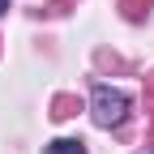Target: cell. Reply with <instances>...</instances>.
<instances>
[{
  "label": "cell",
  "mask_w": 154,
  "mask_h": 154,
  "mask_svg": "<svg viewBox=\"0 0 154 154\" xmlns=\"http://www.w3.org/2000/svg\"><path fill=\"white\" fill-rule=\"evenodd\" d=\"M90 116H94V124H99V128L124 124V116H128V94L99 82V86H94V94H90Z\"/></svg>",
  "instance_id": "6da1fadb"
},
{
  "label": "cell",
  "mask_w": 154,
  "mask_h": 154,
  "mask_svg": "<svg viewBox=\"0 0 154 154\" xmlns=\"http://www.w3.org/2000/svg\"><path fill=\"white\" fill-rule=\"evenodd\" d=\"M77 111H82V99H77V94H56L51 99V120H69Z\"/></svg>",
  "instance_id": "7a4b0ae2"
},
{
  "label": "cell",
  "mask_w": 154,
  "mask_h": 154,
  "mask_svg": "<svg viewBox=\"0 0 154 154\" xmlns=\"http://www.w3.org/2000/svg\"><path fill=\"white\" fill-rule=\"evenodd\" d=\"M43 154H86V141H77V137H60V141H51Z\"/></svg>",
  "instance_id": "3957f363"
},
{
  "label": "cell",
  "mask_w": 154,
  "mask_h": 154,
  "mask_svg": "<svg viewBox=\"0 0 154 154\" xmlns=\"http://www.w3.org/2000/svg\"><path fill=\"white\" fill-rule=\"evenodd\" d=\"M150 5H154V0H120V9H124L128 22H141V17L150 13Z\"/></svg>",
  "instance_id": "277c9868"
},
{
  "label": "cell",
  "mask_w": 154,
  "mask_h": 154,
  "mask_svg": "<svg viewBox=\"0 0 154 154\" xmlns=\"http://www.w3.org/2000/svg\"><path fill=\"white\" fill-rule=\"evenodd\" d=\"M146 94H150V99H154V77H150V82H146Z\"/></svg>",
  "instance_id": "5b68a950"
},
{
  "label": "cell",
  "mask_w": 154,
  "mask_h": 154,
  "mask_svg": "<svg viewBox=\"0 0 154 154\" xmlns=\"http://www.w3.org/2000/svg\"><path fill=\"white\" fill-rule=\"evenodd\" d=\"M5 9H9V0H0V13H5Z\"/></svg>",
  "instance_id": "8992f818"
}]
</instances>
